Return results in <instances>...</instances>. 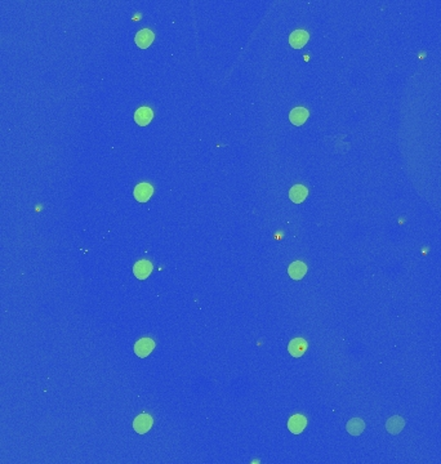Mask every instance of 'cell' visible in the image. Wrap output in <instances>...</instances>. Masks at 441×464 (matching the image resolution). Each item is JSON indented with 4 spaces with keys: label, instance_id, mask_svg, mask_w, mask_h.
<instances>
[{
    "label": "cell",
    "instance_id": "cell-1",
    "mask_svg": "<svg viewBox=\"0 0 441 464\" xmlns=\"http://www.w3.org/2000/svg\"><path fill=\"white\" fill-rule=\"evenodd\" d=\"M152 424H154V421H152L151 415H148V414H140L133 422V428L134 431L140 433V435H145L147 433L150 429H151Z\"/></svg>",
    "mask_w": 441,
    "mask_h": 464
},
{
    "label": "cell",
    "instance_id": "cell-2",
    "mask_svg": "<svg viewBox=\"0 0 441 464\" xmlns=\"http://www.w3.org/2000/svg\"><path fill=\"white\" fill-rule=\"evenodd\" d=\"M155 348V342L151 338H142L134 344V353L138 357H147Z\"/></svg>",
    "mask_w": 441,
    "mask_h": 464
},
{
    "label": "cell",
    "instance_id": "cell-3",
    "mask_svg": "<svg viewBox=\"0 0 441 464\" xmlns=\"http://www.w3.org/2000/svg\"><path fill=\"white\" fill-rule=\"evenodd\" d=\"M152 194H154V188H152L151 184L146 183V182L137 184V186H136V188H134V191H133L134 199H136V200H137V202H148V200H150V198L152 196Z\"/></svg>",
    "mask_w": 441,
    "mask_h": 464
},
{
    "label": "cell",
    "instance_id": "cell-4",
    "mask_svg": "<svg viewBox=\"0 0 441 464\" xmlns=\"http://www.w3.org/2000/svg\"><path fill=\"white\" fill-rule=\"evenodd\" d=\"M152 270H154V266H152L151 262H148V261H140V262L134 264L133 274L134 276L140 279V280H145V279H147V277L151 275Z\"/></svg>",
    "mask_w": 441,
    "mask_h": 464
},
{
    "label": "cell",
    "instance_id": "cell-5",
    "mask_svg": "<svg viewBox=\"0 0 441 464\" xmlns=\"http://www.w3.org/2000/svg\"><path fill=\"white\" fill-rule=\"evenodd\" d=\"M306 425H307V419L303 415H301V414H297V415H293V417L290 418L289 422H288V428L292 433L294 435H300L303 432V429L306 428Z\"/></svg>",
    "mask_w": 441,
    "mask_h": 464
},
{
    "label": "cell",
    "instance_id": "cell-6",
    "mask_svg": "<svg viewBox=\"0 0 441 464\" xmlns=\"http://www.w3.org/2000/svg\"><path fill=\"white\" fill-rule=\"evenodd\" d=\"M308 39H310V35H308L307 31H304V30H296V31L290 34L289 44L293 48H296V49H300V48L304 47V45L307 44Z\"/></svg>",
    "mask_w": 441,
    "mask_h": 464
},
{
    "label": "cell",
    "instance_id": "cell-7",
    "mask_svg": "<svg viewBox=\"0 0 441 464\" xmlns=\"http://www.w3.org/2000/svg\"><path fill=\"white\" fill-rule=\"evenodd\" d=\"M307 342L303 338H294L293 341H290L288 351L293 357H301L303 356V353L307 351Z\"/></svg>",
    "mask_w": 441,
    "mask_h": 464
},
{
    "label": "cell",
    "instance_id": "cell-8",
    "mask_svg": "<svg viewBox=\"0 0 441 464\" xmlns=\"http://www.w3.org/2000/svg\"><path fill=\"white\" fill-rule=\"evenodd\" d=\"M155 39V35L152 33L151 30L148 29H143L141 31H138L134 40H136V44H137V47L142 48V49H145V48H148L152 44Z\"/></svg>",
    "mask_w": 441,
    "mask_h": 464
},
{
    "label": "cell",
    "instance_id": "cell-9",
    "mask_svg": "<svg viewBox=\"0 0 441 464\" xmlns=\"http://www.w3.org/2000/svg\"><path fill=\"white\" fill-rule=\"evenodd\" d=\"M308 195L307 187H304L303 184H296L289 190V199L294 204H300L306 200Z\"/></svg>",
    "mask_w": 441,
    "mask_h": 464
},
{
    "label": "cell",
    "instance_id": "cell-10",
    "mask_svg": "<svg viewBox=\"0 0 441 464\" xmlns=\"http://www.w3.org/2000/svg\"><path fill=\"white\" fill-rule=\"evenodd\" d=\"M154 118V112L150 107H141L138 108L136 114H134V120L137 122L138 125L145 126L147 124H150V121Z\"/></svg>",
    "mask_w": 441,
    "mask_h": 464
},
{
    "label": "cell",
    "instance_id": "cell-11",
    "mask_svg": "<svg viewBox=\"0 0 441 464\" xmlns=\"http://www.w3.org/2000/svg\"><path fill=\"white\" fill-rule=\"evenodd\" d=\"M288 274L293 280H301L307 274V266L303 262H293L288 268Z\"/></svg>",
    "mask_w": 441,
    "mask_h": 464
},
{
    "label": "cell",
    "instance_id": "cell-12",
    "mask_svg": "<svg viewBox=\"0 0 441 464\" xmlns=\"http://www.w3.org/2000/svg\"><path fill=\"white\" fill-rule=\"evenodd\" d=\"M308 115H310V114H308L307 108L296 107L290 111L289 119L294 125H302V124L308 119Z\"/></svg>",
    "mask_w": 441,
    "mask_h": 464
},
{
    "label": "cell",
    "instance_id": "cell-13",
    "mask_svg": "<svg viewBox=\"0 0 441 464\" xmlns=\"http://www.w3.org/2000/svg\"><path fill=\"white\" fill-rule=\"evenodd\" d=\"M405 425V421L401 417H391L388 421L386 422V429L387 432H390L391 435H398L402 431Z\"/></svg>",
    "mask_w": 441,
    "mask_h": 464
},
{
    "label": "cell",
    "instance_id": "cell-14",
    "mask_svg": "<svg viewBox=\"0 0 441 464\" xmlns=\"http://www.w3.org/2000/svg\"><path fill=\"white\" fill-rule=\"evenodd\" d=\"M346 429L351 436H360L365 429V423L360 418H352L346 425Z\"/></svg>",
    "mask_w": 441,
    "mask_h": 464
}]
</instances>
